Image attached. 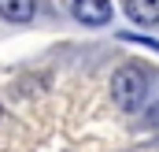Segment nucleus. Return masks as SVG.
Returning <instances> with one entry per match:
<instances>
[{
	"label": "nucleus",
	"instance_id": "nucleus-5",
	"mask_svg": "<svg viewBox=\"0 0 159 152\" xmlns=\"http://www.w3.org/2000/svg\"><path fill=\"white\" fill-rule=\"evenodd\" d=\"M148 126H152V130H159V104H152V108H148Z\"/></svg>",
	"mask_w": 159,
	"mask_h": 152
},
{
	"label": "nucleus",
	"instance_id": "nucleus-1",
	"mask_svg": "<svg viewBox=\"0 0 159 152\" xmlns=\"http://www.w3.org/2000/svg\"><path fill=\"white\" fill-rule=\"evenodd\" d=\"M144 71L137 63H126L122 71H115V78H111V100L119 104L122 112H141V104L148 97V74Z\"/></svg>",
	"mask_w": 159,
	"mask_h": 152
},
{
	"label": "nucleus",
	"instance_id": "nucleus-4",
	"mask_svg": "<svg viewBox=\"0 0 159 152\" xmlns=\"http://www.w3.org/2000/svg\"><path fill=\"white\" fill-rule=\"evenodd\" d=\"M34 0H0V19L7 22H30L34 19Z\"/></svg>",
	"mask_w": 159,
	"mask_h": 152
},
{
	"label": "nucleus",
	"instance_id": "nucleus-2",
	"mask_svg": "<svg viewBox=\"0 0 159 152\" xmlns=\"http://www.w3.org/2000/svg\"><path fill=\"white\" fill-rule=\"evenodd\" d=\"M74 19L85 22V26H104L111 19V4L107 0H74Z\"/></svg>",
	"mask_w": 159,
	"mask_h": 152
},
{
	"label": "nucleus",
	"instance_id": "nucleus-3",
	"mask_svg": "<svg viewBox=\"0 0 159 152\" xmlns=\"http://www.w3.org/2000/svg\"><path fill=\"white\" fill-rule=\"evenodd\" d=\"M126 15L137 26H156L159 22V0H126Z\"/></svg>",
	"mask_w": 159,
	"mask_h": 152
}]
</instances>
